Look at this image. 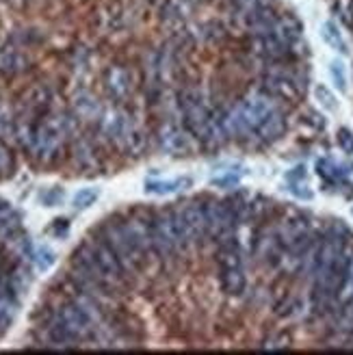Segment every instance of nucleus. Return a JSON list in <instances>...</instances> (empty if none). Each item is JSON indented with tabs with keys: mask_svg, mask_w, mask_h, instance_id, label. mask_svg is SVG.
Here are the masks:
<instances>
[{
	"mask_svg": "<svg viewBox=\"0 0 353 355\" xmlns=\"http://www.w3.org/2000/svg\"><path fill=\"white\" fill-rule=\"evenodd\" d=\"M50 102H52V92H50L46 85L33 87L31 92L26 94V104L31 106L35 113H42Z\"/></svg>",
	"mask_w": 353,
	"mask_h": 355,
	"instance_id": "nucleus-13",
	"label": "nucleus"
},
{
	"mask_svg": "<svg viewBox=\"0 0 353 355\" xmlns=\"http://www.w3.org/2000/svg\"><path fill=\"white\" fill-rule=\"evenodd\" d=\"M67 227H69L67 219H55V221H52V227H50V232L55 234V236H63V234L67 232Z\"/></svg>",
	"mask_w": 353,
	"mask_h": 355,
	"instance_id": "nucleus-26",
	"label": "nucleus"
},
{
	"mask_svg": "<svg viewBox=\"0 0 353 355\" xmlns=\"http://www.w3.org/2000/svg\"><path fill=\"white\" fill-rule=\"evenodd\" d=\"M11 173H13V156L5 146H0V175L7 178Z\"/></svg>",
	"mask_w": 353,
	"mask_h": 355,
	"instance_id": "nucleus-23",
	"label": "nucleus"
},
{
	"mask_svg": "<svg viewBox=\"0 0 353 355\" xmlns=\"http://www.w3.org/2000/svg\"><path fill=\"white\" fill-rule=\"evenodd\" d=\"M22 234V219L5 200H0V239L11 241Z\"/></svg>",
	"mask_w": 353,
	"mask_h": 355,
	"instance_id": "nucleus-7",
	"label": "nucleus"
},
{
	"mask_svg": "<svg viewBox=\"0 0 353 355\" xmlns=\"http://www.w3.org/2000/svg\"><path fill=\"white\" fill-rule=\"evenodd\" d=\"M286 132V115L282 113L279 109H273L267 117H264L260 123H258V128H256V137L262 139V141H267V144H271V141H277L282 139Z\"/></svg>",
	"mask_w": 353,
	"mask_h": 355,
	"instance_id": "nucleus-5",
	"label": "nucleus"
},
{
	"mask_svg": "<svg viewBox=\"0 0 353 355\" xmlns=\"http://www.w3.org/2000/svg\"><path fill=\"white\" fill-rule=\"evenodd\" d=\"M98 236L111 247V252L117 256V260L121 262V266L126 269L128 275L137 273V271L141 269V266L146 264L148 256H146V254H141V252L137 250V247H135V243L130 241V236H128V232H126V227H123L121 217H119V219H113V221H109V223H104V225L100 227Z\"/></svg>",
	"mask_w": 353,
	"mask_h": 355,
	"instance_id": "nucleus-1",
	"label": "nucleus"
},
{
	"mask_svg": "<svg viewBox=\"0 0 353 355\" xmlns=\"http://www.w3.org/2000/svg\"><path fill=\"white\" fill-rule=\"evenodd\" d=\"M74 161L83 169L98 167V152H96V146L92 144L89 139H78L76 141V146H74Z\"/></svg>",
	"mask_w": 353,
	"mask_h": 355,
	"instance_id": "nucleus-10",
	"label": "nucleus"
},
{
	"mask_svg": "<svg viewBox=\"0 0 353 355\" xmlns=\"http://www.w3.org/2000/svg\"><path fill=\"white\" fill-rule=\"evenodd\" d=\"M314 98H316V102H319L325 111H336V109H338V100H336V96H334V94L329 92V87H325V85H316V87H314Z\"/></svg>",
	"mask_w": 353,
	"mask_h": 355,
	"instance_id": "nucleus-16",
	"label": "nucleus"
},
{
	"mask_svg": "<svg viewBox=\"0 0 353 355\" xmlns=\"http://www.w3.org/2000/svg\"><path fill=\"white\" fill-rule=\"evenodd\" d=\"M329 78L334 83V87L338 89V92H347V74H345V67L341 61H332L329 63Z\"/></svg>",
	"mask_w": 353,
	"mask_h": 355,
	"instance_id": "nucleus-19",
	"label": "nucleus"
},
{
	"mask_svg": "<svg viewBox=\"0 0 353 355\" xmlns=\"http://www.w3.org/2000/svg\"><path fill=\"white\" fill-rule=\"evenodd\" d=\"M15 126H17V121L11 117V113L0 106V139H13L15 141Z\"/></svg>",
	"mask_w": 353,
	"mask_h": 355,
	"instance_id": "nucleus-18",
	"label": "nucleus"
},
{
	"mask_svg": "<svg viewBox=\"0 0 353 355\" xmlns=\"http://www.w3.org/2000/svg\"><path fill=\"white\" fill-rule=\"evenodd\" d=\"M239 178L236 175H225V178H217V180H213L215 187H221V189H227V187H236Z\"/></svg>",
	"mask_w": 353,
	"mask_h": 355,
	"instance_id": "nucleus-27",
	"label": "nucleus"
},
{
	"mask_svg": "<svg viewBox=\"0 0 353 355\" xmlns=\"http://www.w3.org/2000/svg\"><path fill=\"white\" fill-rule=\"evenodd\" d=\"M336 144H338V148H341L345 154L353 156V132H351L349 128H341V130L336 132Z\"/></svg>",
	"mask_w": 353,
	"mask_h": 355,
	"instance_id": "nucleus-22",
	"label": "nucleus"
},
{
	"mask_svg": "<svg viewBox=\"0 0 353 355\" xmlns=\"http://www.w3.org/2000/svg\"><path fill=\"white\" fill-rule=\"evenodd\" d=\"M76 106V115L80 119H87V121H92V119H102V109H100V104L96 102V98L92 94H83L76 98L74 102Z\"/></svg>",
	"mask_w": 353,
	"mask_h": 355,
	"instance_id": "nucleus-12",
	"label": "nucleus"
},
{
	"mask_svg": "<svg viewBox=\"0 0 353 355\" xmlns=\"http://www.w3.org/2000/svg\"><path fill=\"white\" fill-rule=\"evenodd\" d=\"M15 295H17V291H15V284H13L11 275L5 273V271H0V297L15 299Z\"/></svg>",
	"mask_w": 353,
	"mask_h": 355,
	"instance_id": "nucleus-24",
	"label": "nucleus"
},
{
	"mask_svg": "<svg viewBox=\"0 0 353 355\" xmlns=\"http://www.w3.org/2000/svg\"><path fill=\"white\" fill-rule=\"evenodd\" d=\"M321 37H323V42L332 50L341 52V55H347V52H349L347 42H345V37H343V33H341V28H338L336 22H329V20L323 22V26H321Z\"/></svg>",
	"mask_w": 353,
	"mask_h": 355,
	"instance_id": "nucleus-11",
	"label": "nucleus"
},
{
	"mask_svg": "<svg viewBox=\"0 0 353 355\" xmlns=\"http://www.w3.org/2000/svg\"><path fill=\"white\" fill-rule=\"evenodd\" d=\"M291 193L297 195V198H302V200H310L312 198V191L304 182H297V180L291 184Z\"/></svg>",
	"mask_w": 353,
	"mask_h": 355,
	"instance_id": "nucleus-25",
	"label": "nucleus"
},
{
	"mask_svg": "<svg viewBox=\"0 0 353 355\" xmlns=\"http://www.w3.org/2000/svg\"><path fill=\"white\" fill-rule=\"evenodd\" d=\"M33 258H35V262H37V266L42 271H48L50 266L55 264V254H52L48 247H40V250H35Z\"/></svg>",
	"mask_w": 353,
	"mask_h": 355,
	"instance_id": "nucleus-20",
	"label": "nucleus"
},
{
	"mask_svg": "<svg viewBox=\"0 0 353 355\" xmlns=\"http://www.w3.org/2000/svg\"><path fill=\"white\" fill-rule=\"evenodd\" d=\"M193 137L184 130V126H175V123L167 121L161 126V130H158V144H161V148L173 156H184L193 150L191 146Z\"/></svg>",
	"mask_w": 353,
	"mask_h": 355,
	"instance_id": "nucleus-3",
	"label": "nucleus"
},
{
	"mask_svg": "<svg viewBox=\"0 0 353 355\" xmlns=\"http://www.w3.org/2000/svg\"><path fill=\"white\" fill-rule=\"evenodd\" d=\"M61 202H63V191L59 187H52V189H48V191L42 193V204L48 206V208H55Z\"/></svg>",
	"mask_w": 353,
	"mask_h": 355,
	"instance_id": "nucleus-21",
	"label": "nucleus"
},
{
	"mask_svg": "<svg viewBox=\"0 0 353 355\" xmlns=\"http://www.w3.org/2000/svg\"><path fill=\"white\" fill-rule=\"evenodd\" d=\"M104 87H107L109 96L115 100L128 98L132 92V74L121 65H111L107 72H104Z\"/></svg>",
	"mask_w": 353,
	"mask_h": 355,
	"instance_id": "nucleus-4",
	"label": "nucleus"
},
{
	"mask_svg": "<svg viewBox=\"0 0 353 355\" xmlns=\"http://www.w3.org/2000/svg\"><path fill=\"white\" fill-rule=\"evenodd\" d=\"M219 284L223 293L227 295H243L245 288H247V277H245V271L243 266H230V269H219Z\"/></svg>",
	"mask_w": 353,
	"mask_h": 355,
	"instance_id": "nucleus-8",
	"label": "nucleus"
},
{
	"mask_svg": "<svg viewBox=\"0 0 353 355\" xmlns=\"http://www.w3.org/2000/svg\"><path fill=\"white\" fill-rule=\"evenodd\" d=\"M28 65L26 55L15 46H0V72L13 76V74H20L24 72Z\"/></svg>",
	"mask_w": 353,
	"mask_h": 355,
	"instance_id": "nucleus-6",
	"label": "nucleus"
},
{
	"mask_svg": "<svg viewBox=\"0 0 353 355\" xmlns=\"http://www.w3.org/2000/svg\"><path fill=\"white\" fill-rule=\"evenodd\" d=\"M193 184L191 178H173V180H150L146 184V193L150 195H171Z\"/></svg>",
	"mask_w": 353,
	"mask_h": 355,
	"instance_id": "nucleus-9",
	"label": "nucleus"
},
{
	"mask_svg": "<svg viewBox=\"0 0 353 355\" xmlns=\"http://www.w3.org/2000/svg\"><path fill=\"white\" fill-rule=\"evenodd\" d=\"M98 191L96 189H80L76 195H74V200H72V204H74V208L76 210H87V208H92L96 202H98Z\"/></svg>",
	"mask_w": 353,
	"mask_h": 355,
	"instance_id": "nucleus-17",
	"label": "nucleus"
},
{
	"mask_svg": "<svg viewBox=\"0 0 353 355\" xmlns=\"http://www.w3.org/2000/svg\"><path fill=\"white\" fill-rule=\"evenodd\" d=\"M271 67L262 78V92L275 100H295L306 92V76L284 63H269Z\"/></svg>",
	"mask_w": 353,
	"mask_h": 355,
	"instance_id": "nucleus-2",
	"label": "nucleus"
},
{
	"mask_svg": "<svg viewBox=\"0 0 353 355\" xmlns=\"http://www.w3.org/2000/svg\"><path fill=\"white\" fill-rule=\"evenodd\" d=\"M15 314V299L11 297H0V336L7 331V327L13 321Z\"/></svg>",
	"mask_w": 353,
	"mask_h": 355,
	"instance_id": "nucleus-15",
	"label": "nucleus"
},
{
	"mask_svg": "<svg viewBox=\"0 0 353 355\" xmlns=\"http://www.w3.org/2000/svg\"><path fill=\"white\" fill-rule=\"evenodd\" d=\"M316 171H319L321 180H327L329 184H338L343 180V169L332 161H319L316 163Z\"/></svg>",
	"mask_w": 353,
	"mask_h": 355,
	"instance_id": "nucleus-14",
	"label": "nucleus"
}]
</instances>
